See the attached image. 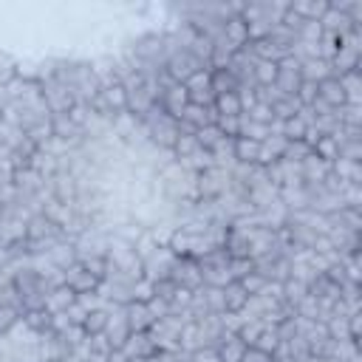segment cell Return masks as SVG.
<instances>
[{"instance_id": "1", "label": "cell", "mask_w": 362, "mask_h": 362, "mask_svg": "<svg viewBox=\"0 0 362 362\" xmlns=\"http://www.w3.org/2000/svg\"><path fill=\"white\" fill-rule=\"evenodd\" d=\"M206 65L204 62H198L187 48H175V51H170L167 54V59H164V71H167V76L173 79V82H187L192 74H198V71H204Z\"/></svg>"}, {"instance_id": "2", "label": "cell", "mask_w": 362, "mask_h": 362, "mask_svg": "<svg viewBox=\"0 0 362 362\" xmlns=\"http://www.w3.org/2000/svg\"><path fill=\"white\" fill-rule=\"evenodd\" d=\"M229 184H232L229 170L209 167V170H204V173H198V175H195V195H198V198L212 201V198H221V195L229 189Z\"/></svg>"}, {"instance_id": "3", "label": "cell", "mask_w": 362, "mask_h": 362, "mask_svg": "<svg viewBox=\"0 0 362 362\" xmlns=\"http://www.w3.org/2000/svg\"><path fill=\"white\" fill-rule=\"evenodd\" d=\"M173 263H175V255H173L167 246H158L150 257H144V260H141V277H144V280H150V283L170 280Z\"/></svg>"}, {"instance_id": "4", "label": "cell", "mask_w": 362, "mask_h": 362, "mask_svg": "<svg viewBox=\"0 0 362 362\" xmlns=\"http://www.w3.org/2000/svg\"><path fill=\"white\" fill-rule=\"evenodd\" d=\"M170 280H173L175 286H181V288L195 291V288L204 286V269H201L198 260H192V257H175L173 272H170Z\"/></svg>"}, {"instance_id": "5", "label": "cell", "mask_w": 362, "mask_h": 362, "mask_svg": "<svg viewBox=\"0 0 362 362\" xmlns=\"http://www.w3.org/2000/svg\"><path fill=\"white\" fill-rule=\"evenodd\" d=\"M158 348L150 337V331H130V337L124 339V345L119 348V354L124 356V362H139V359H147L153 356Z\"/></svg>"}, {"instance_id": "6", "label": "cell", "mask_w": 362, "mask_h": 362, "mask_svg": "<svg viewBox=\"0 0 362 362\" xmlns=\"http://www.w3.org/2000/svg\"><path fill=\"white\" fill-rule=\"evenodd\" d=\"M62 280H65V286H68V288H74L76 294H82V291H96V288H99V283H102V280H99V277H93V274L79 263V260H74L71 266H65V269H62Z\"/></svg>"}, {"instance_id": "7", "label": "cell", "mask_w": 362, "mask_h": 362, "mask_svg": "<svg viewBox=\"0 0 362 362\" xmlns=\"http://www.w3.org/2000/svg\"><path fill=\"white\" fill-rule=\"evenodd\" d=\"M51 238H62V226H57L51 218L37 212L25 221V240L28 243H40V240H51Z\"/></svg>"}, {"instance_id": "8", "label": "cell", "mask_w": 362, "mask_h": 362, "mask_svg": "<svg viewBox=\"0 0 362 362\" xmlns=\"http://www.w3.org/2000/svg\"><path fill=\"white\" fill-rule=\"evenodd\" d=\"M201 348H209L201 322H198V320L184 322L181 331H178V351H184V354H195V351H201Z\"/></svg>"}, {"instance_id": "9", "label": "cell", "mask_w": 362, "mask_h": 362, "mask_svg": "<svg viewBox=\"0 0 362 362\" xmlns=\"http://www.w3.org/2000/svg\"><path fill=\"white\" fill-rule=\"evenodd\" d=\"M187 88L181 85V82H170L167 88H164V93H161V107L167 110V116H173V119H181V113H184V107H187Z\"/></svg>"}, {"instance_id": "10", "label": "cell", "mask_w": 362, "mask_h": 362, "mask_svg": "<svg viewBox=\"0 0 362 362\" xmlns=\"http://www.w3.org/2000/svg\"><path fill=\"white\" fill-rule=\"evenodd\" d=\"M243 351H246V342H243L235 331H223V337H221L218 345H215L218 362H240Z\"/></svg>"}, {"instance_id": "11", "label": "cell", "mask_w": 362, "mask_h": 362, "mask_svg": "<svg viewBox=\"0 0 362 362\" xmlns=\"http://www.w3.org/2000/svg\"><path fill=\"white\" fill-rule=\"evenodd\" d=\"M223 40H226L235 51L249 42V25H246V20H243L240 14H232V17L223 20Z\"/></svg>"}, {"instance_id": "12", "label": "cell", "mask_w": 362, "mask_h": 362, "mask_svg": "<svg viewBox=\"0 0 362 362\" xmlns=\"http://www.w3.org/2000/svg\"><path fill=\"white\" fill-rule=\"evenodd\" d=\"M317 96H320L328 107H342V105H345V90H342L339 76H328V79L317 82Z\"/></svg>"}, {"instance_id": "13", "label": "cell", "mask_w": 362, "mask_h": 362, "mask_svg": "<svg viewBox=\"0 0 362 362\" xmlns=\"http://www.w3.org/2000/svg\"><path fill=\"white\" fill-rule=\"evenodd\" d=\"M300 170H303V184H322V178L331 173V164L317 158L314 153H308L303 161H300Z\"/></svg>"}, {"instance_id": "14", "label": "cell", "mask_w": 362, "mask_h": 362, "mask_svg": "<svg viewBox=\"0 0 362 362\" xmlns=\"http://www.w3.org/2000/svg\"><path fill=\"white\" fill-rule=\"evenodd\" d=\"M209 88L212 93H235L240 90V82L235 79V74L229 68H209Z\"/></svg>"}, {"instance_id": "15", "label": "cell", "mask_w": 362, "mask_h": 362, "mask_svg": "<svg viewBox=\"0 0 362 362\" xmlns=\"http://www.w3.org/2000/svg\"><path fill=\"white\" fill-rule=\"evenodd\" d=\"M124 317H127L130 331H150V325L156 322L147 311V303H136V300L124 305Z\"/></svg>"}, {"instance_id": "16", "label": "cell", "mask_w": 362, "mask_h": 362, "mask_svg": "<svg viewBox=\"0 0 362 362\" xmlns=\"http://www.w3.org/2000/svg\"><path fill=\"white\" fill-rule=\"evenodd\" d=\"M300 76H303L305 82H322V79L334 76V74H331V62L322 59V57H311V59L300 62Z\"/></svg>"}, {"instance_id": "17", "label": "cell", "mask_w": 362, "mask_h": 362, "mask_svg": "<svg viewBox=\"0 0 362 362\" xmlns=\"http://www.w3.org/2000/svg\"><path fill=\"white\" fill-rule=\"evenodd\" d=\"M74 300H76V291L62 283V286H57V288L48 291V297H45V311H48V314H59V311H65L68 305H74Z\"/></svg>"}, {"instance_id": "18", "label": "cell", "mask_w": 362, "mask_h": 362, "mask_svg": "<svg viewBox=\"0 0 362 362\" xmlns=\"http://www.w3.org/2000/svg\"><path fill=\"white\" fill-rule=\"evenodd\" d=\"M215 119H218V113H215L212 107L192 105V102H187V107H184V113H181V122L192 124L195 130H198V127H204V124H215Z\"/></svg>"}, {"instance_id": "19", "label": "cell", "mask_w": 362, "mask_h": 362, "mask_svg": "<svg viewBox=\"0 0 362 362\" xmlns=\"http://www.w3.org/2000/svg\"><path fill=\"white\" fill-rule=\"evenodd\" d=\"M232 153H235V161H238V164H257L260 141L246 139V136H238V139L232 141Z\"/></svg>"}, {"instance_id": "20", "label": "cell", "mask_w": 362, "mask_h": 362, "mask_svg": "<svg viewBox=\"0 0 362 362\" xmlns=\"http://www.w3.org/2000/svg\"><path fill=\"white\" fill-rule=\"evenodd\" d=\"M246 300H249V294L243 291V286H240L238 280H232V283L223 286V303H226V311H223V314H238V311H243V308H246Z\"/></svg>"}, {"instance_id": "21", "label": "cell", "mask_w": 362, "mask_h": 362, "mask_svg": "<svg viewBox=\"0 0 362 362\" xmlns=\"http://www.w3.org/2000/svg\"><path fill=\"white\" fill-rule=\"evenodd\" d=\"M288 8L294 14H300L303 20H320L328 8V0H294V3H288Z\"/></svg>"}, {"instance_id": "22", "label": "cell", "mask_w": 362, "mask_h": 362, "mask_svg": "<svg viewBox=\"0 0 362 362\" xmlns=\"http://www.w3.org/2000/svg\"><path fill=\"white\" fill-rule=\"evenodd\" d=\"M339 82H342V90H345V105H359L362 102V76H359V68L342 74Z\"/></svg>"}, {"instance_id": "23", "label": "cell", "mask_w": 362, "mask_h": 362, "mask_svg": "<svg viewBox=\"0 0 362 362\" xmlns=\"http://www.w3.org/2000/svg\"><path fill=\"white\" fill-rule=\"evenodd\" d=\"M212 110H215L218 116H240V113H243V105H240L238 90H235V93H218L215 102H212Z\"/></svg>"}, {"instance_id": "24", "label": "cell", "mask_w": 362, "mask_h": 362, "mask_svg": "<svg viewBox=\"0 0 362 362\" xmlns=\"http://www.w3.org/2000/svg\"><path fill=\"white\" fill-rule=\"evenodd\" d=\"M280 294H283V303L297 305V303L308 294V286H305L303 280H297V277H288L286 283H280Z\"/></svg>"}, {"instance_id": "25", "label": "cell", "mask_w": 362, "mask_h": 362, "mask_svg": "<svg viewBox=\"0 0 362 362\" xmlns=\"http://www.w3.org/2000/svg\"><path fill=\"white\" fill-rule=\"evenodd\" d=\"M221 139H223V133H221L215 124H204V127L195 130V141H198L201 150H209V153H212V150L218 147Z\"/></svg>"}, {"instance_id": "26", "label": "cell", "mask_w": 362, "mask_h": 362, "mask_svg": "<svg viewBox=\"0 0 362 362\" xmlns=\"http://www.w3.org/2000/svg\"><path fill=\"white\" fill-rule=\"evenodd\" d=\"M311 153L317 156V158H322V161H334V158H339V144L331 139V136H320L317 141H314V147H311Z\"/></svg>"}, {"instance_id": "27", "label": "cell", "mask_w": 362, "mask_h": 362, "mask_svg": "<svg viewBox=\"0 0 362 362\" xmlns=\"http://www.w3.org/2000/svg\"><path fill=\"white\" fill-rule=\"evenodd\" d=\"M107 311L105 308H96V311H88V317H85V322H82V328H85V334L88 337H93V334H105V328H107Z\"/></svg>"}, {"instance_id": "28", "label": "cell", "mask_w": 362, "mask_h": 362, "mask_svg": "<svg viewBox=\"0 0 362 362\" xmlns=\"http://www.w3.org/2000/svg\"><path fill=\"white\" fill-rule=\"evenodd\" d=\"M277 79V62L257 59L255 62V85H274Z\"/></svg>"}, {"instance_id": "29", "label": "cell", "mask_w": 362, "mask_h": 362, "mask_svg": "<svg viewBox=\"0 0 362 362\" xmlns=\"http://www.w3.org/2000/svg\"><path fill=\"white\" fill-rule=\"evenodd\" d=\"M204 291V300H206V311L209 314H223L226 311V303H223V288H215V286H201Z\"/></svg>"}, {"instance_id": "30", "label": "cell", "mask_w": 362, "mask_h": 362, "mask_svg": "<svg viewBox=\"0 0 362 362\" xmlns=\"http://www.w3.org/2000/svg\"><path fill=\"white\" fill-rule=\"evenodd\" d=\"M23 322H25L34 334H42V331L51 328V314H48L45 308H40V311H25V314H23Z\"/></svg>"}, {"instance_id": "31", "label": "cell", "mask_w": 362, "mask_h": 362, "mask_svg": "<svg viewBox=\"0 0 362 362\" xmlns=\"http://www.w3.org/2000/svg\"><path fill=\"white\" fill-rule=\"evenodd\" d=\"M272 113H274V119L286 122V119H291V116L300 113V102H297L294 96H283L277 105H272Z\"/></svg>"}, {"instance_id": "32", "label": "cell", "mask_w": 362, "mask_h": 362, "mask_svg": "<svg viewBox=\"0 0 362 362\" xmlns=\"http://www.w3.org/2000/svg\"><path fill=\"white\" fill-rule=\"evenodd\" d=\"M283 96H286V93H283L277 85H257V88H255V102L269 105V107H272V105H277Z\"/></svg>"}, {"instance_id": "33", "label": "cell", "mask_w": 362, "mask_h": 362, "mask_svg": "<svg viewBox=\"0 0 362 362\" xmlns=\"http://www.w3.org/2000/svg\"><path fill=\"white\" fill-rule=\"evenodd\" d=\"M226 269H229V277H232V280H240V277H246L249 272H255V260H252V257H229Z\"/></svg>"}, {"instance_id": "34", "label": "cell", "mask_w": 362, "mask_h": 362, "mask_svg": "<svg viewBox=\"0 0 362 362\" xmlns=\"http://www.w3.org/2000/svg\"><path fill=\"white\" fill-rule=\"evenodd\" d=\"M23 320V311L17 305H0V334H8Z\"/></svg>"}, {"instance_id": "35", "label": "cell", "mask_w": 362, "mask_h": 362, "mask_svg": "<svg viewBox=\"0 0 362 362\" xmlns=\"http://www.w3.org/2000/svg\"><path fill=\"white\" fill-rule=\"evenodd\" d=\"M226 283H232V277H229V269H226V266H218V269H204V286L223 288Z\"/></svg>"}, {"instance_id": "36", "label": "cell", "mask_w": 362, "mask_h": 362, "mask_svg": "<svg viewBox=\"0 0 362 362\" xmlns=\"http://www.w3.org/2000/svg\"><path fill=\"white\" fill-rule=\"evenodd\" d=\"M240 286H243V291L252 297V294H260V291H266V286H269V280L263 277V274H257V272H249L246 277H240L238 280Z\"/></svg>"}, {"instance_id": "37", "label": "cell", "mask_w": 362, "mask_h": 362, "mask_svg": "<svg viewBox=\"0 0 362 362\" xmlns=\"http://www.w3.org/2000/svg\"><path fill=\"white\" fill-rule=\"evenodd\" d=\"M252 345H255V348H260V351H266V354H274V351H277V345H280V337H277V331H274V328H263Z\"/></svg>"}, {"instance_id": "38", "label": "cell", "mask_w": 362, "mask_h": 362, "mask_svg": "<svg viewBox=\"0 0 362 362\" xmlns=\"http://www.w3.org/2000/svg\"><path fill=\"white\" fill-rule=\"evenodd\" d=\"M195 150H198V141H195V136H178L170 153H173V158H187V156H192Z\"/></svg>"}, {"instance_id": "39", "label": "cell", "mask_w": 362, "mask_h": 362, "mask_svg": "<svg viewBox=\"0 0 362 362\" xmlns=\"http://www.w3.org/2000/svg\"><path fill=\"white\" fill-rule=\"evenodd\" d=\"M215 127H218L226 139H238V133H240V116H218V119H215Z\"/></svg>"}, {"instance_id": "40", "label": "cell", "mask_w": 362, "mask_h": 362, "mask_svg": "<svg viewBox=\"0 0 362 362\" xmlns=\"http://www.w3.org/2000/svg\"><path fill=\"white\" fill-rule=\"evenodd\" d=\"M308 153H311V147H308L303 139H297V141H286V150H283V156H280V158H288V161H303Z\"/></svg>"}, {"instance_id": "41", "label": "cell", "mask_w": 362, "mask_h": 362, "mask_svg": "<svg viewBox=\"0 0 362 362\" xmlns=\"http://www.w3.org/2000/svg\"><path fill=\"white\" fill-rule=\"evenodd\" d=\"M260 331H263V322H260V320H243V322H240V328H238L235 334H238L246 345H252V342L257 339V334H260Z\"/></svg>"}, {"instance_id": "42", "label": "cell", "mask_w": 362, "mask_h": 362, "mask_svg": "<svg viewBox=\"0 0 362 362\" xmlns=\"http://www.w3.org/2000/svg\"><path fill=\"white\" fill-rule=\"evenodd\" d=\"M246 116H249L252 122H257V124H272V122H274L272 107H269V105H260V102H255V105L246 110Z\"/></svg>"}, {"instance_id": "43", "label": "cell", "mask_w": 362, "mask_h": 362, "mask_svg": "<svg viewBox=\"0 0 362 362\" xmlns=\"http://www.w3.org/2000/svg\"><path fill=\"white\" fill-rule=\"evenodd\" d=\"M76 303H79L85 311H96V308H105L107 300H102L99 291H82V294H76Z\"/></svg>"}, {"instance_id": "44", "label": "cell", "mask_w": 362, "mask_h": 362, "mask_svg": "<svg viewBox=\"0 0 362 362\" xmlns=\"http://www.w3.org/2000/svg\"><path fill=\"white\" fill-rule=\"evenodd\" d=\"M130 291H133V300H136V303H147V300L153 297V283L141 277V280H136V283L130 286Z\"/></svg>"}, {"instance_id": "45", "label": "cell", "mask_w": 362, "mask_h": 362, "mask_svg": "<svg viewBox=\"0 0 362 362\" xmlns=\"http://www.w3.org/2000/svg\"><path fill=\"white\" fill-rule=\"evenodd\" d=\"M175 288H178V286H175L173 280H158V283H153V297H158V300H164V303L170 305Z\"/></svg>"}, {"instance_id": "46", "label": "cell", "mask_w": 362, "mask_h": 362, "mask_svg": "<svg viewBox=\"0 0 362 362\" xmlns=\"http://www.w3.org/2000/svg\"><path fill=\"white\" fill-rule=\"evenodd\" d=\"M147 311H150L153 320H161V317L170 314V305H167L164 300H158V297H150V300H147Z\"/></svg>"}, {"instance_id": "47", "label": "cell", "mask_w": 362, "mask_h": 362, "mask_svg": "<svg viewBox=\"0 0 362 362\" xmlns=\"http://www.w3.org/2000/svg\"><path fill=\"white\" fill-rule=\"evenodd\" d=\"M240 362H272V354H266V351H260V348H255V345H246Z\"/></svg>"}, {"instance_id": "48", "label": "cell", "mask_w": 362, "mask_h": 362, "mask_svg": "<svg viewBox=\"0 0 362 362\" xmlns=\"http://www.w3.org/2000/svg\"><path fill=\"white\" fill-rule=\"evenodd\" d=\"M65 314H68V320H71V325H82L85 322V317H88V311L74 300V305H68L65 308Z\"/></svg>"}, {"instance_id": "49", "label": "cell", "mask_w": 362, "mask_h": 362, "mask_svg": "<svg viewBox=\"0 0 362 362\" xmlns=\"http://www.w3.org/2000/svg\"><path fill=\"white\" fill-rule=\"evenodd\" d=\"M175 362H192V356L189 354H184V351H178V359Z\"/></svg>"}, {"instance_id": "50", "label": "cell", "mask_w": 362, "mask_h": 362, "mask_svg": "<svg viewBox=\"0 0 362 362\" xmlns=\"http://www.w3.org/2000/svg\"><path fill=\"white\" fill-rule=\"evenodd\" d=\"M139 362H161V359H158V351H156L153 356H147V359H139Z\"/></svg>"}]
</instances>
